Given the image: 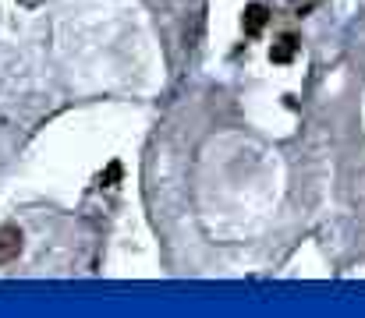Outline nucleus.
I'll return each instance as SVG.
<instances>
[{"label":"nucleus","instance_id":"nucleus-2","mask_svg":"<svg viewBox=\"0 0 365 318\" xmlns=\"http://www.w3.org/2000/svg\"><path fill=\"white\" fill-rule=\"evenodd\" d=\"M266 21H269V11H266L262 4H248V7H245V18H242L245 36H259V32L266 28Z\"/></svg>","mask_w":365,"mask_h":318},{"label":"nucleus","instance_id":"nucleus-3","mask_svg":"<svg viewBox=\"0 0 365 318\" xmlns=\"http://www.w3.org/2000/svg\"><path fill=\"white\" fill-rule=\"evenodd\" d=\"M294 53H298V39L287 32V36H280V39L273 43V50H269V60H273V64H287Z\"/></svg>","mask_w":365,"mask_h":318},{"label":"nucleus","instance_id":"nucleus-1","mask_svg":"<svg viewBox=\"0 0 365 318\" xmlns=\"http://www.w3.org/2000/svg\"><path fill=\"white\" fill-rule=\"evenodd\" d=\"M21 230L18 226H0V265H11L21 255Z\"/></svg>","mask_w":365,"mask_h":318},{"label":"nucleus","instance_id":"nucleus-5","mask_svg":"<svg viewBox=\"0 0 365 318\" xmlns=\"http://www.w3.org/2000/svg\"><path fill=\"white\" fill-rule=\"evenodd\" d=\"M21 4H25V7H36V4H39V0H21Z\"/></svg>","mask_w":365,"mask_h":318},{"label":"nucleus","instance_id":"nucleus-4","mask_svg":"<svg viewBox=\"0 0 365 318\" xmlns=\"http://www.w3.org/2000/svg\"><path fill=\"white\" fill-rule=\"evenodd\" d=\"M118 181H121V163H110V166H107V174L100 177V184H103V188H114Z\"/></svg>","mask_w":365,"mask_h":318}]
</instances>
